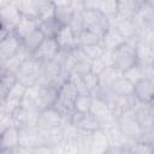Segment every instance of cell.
<instances>
[{
  "label": "cell",
  "mask_w": 154,
  "mask_h": 154,
  "mask_svg": "<svg viewBox=\"0 0 154 154\" xmlns=\"http://www.w3.org/2000/svg\"><path fill=\"white\" fill-rule=\"evenodd\" d=\"M20 17L22 16L14 2H6L2 4V6L0 7V25L5 28L8 32H13Z\"/></svg>",
  "instance_id": "8992f818"
},
{
  "label": "cell",
  "mask_w": 154,
  "mask_h": 154,
  "mask_svg": "<svg viewBox=\"0 0 154 154\" xmlns=\"http://www.w3.org/2000/svg\"><path fill=\"white\" fill-rule=\"evenodd\" d=\"M120 77H122V72L116 66L106 67L97 76L99 87H101V88H111L114 84V82Z\"/></svg>",
  "instance_id": "d6986e66"
},
{
  "label": "cell",
  "mask_w": 154,
  "mask_h": 154,
  "mask_svg": "<svg viewBox=\"0 0 154 154\" xmlns=\"http://www.w3.org/2000/svg\"><path fill=\"white\" fill-rule=\"evenodd\" d=\"M96 10L101 14H103L108 20H111L118 14V1H116V0H97Z\"/></svg>",
  "instance_id": "44dd1931"
},
{
  "label": "cell",
  "mask_w": 154,
  "mask_h": 154,
  "mask_svg": "<svg viewBox=\"0 0 154 154\" xmlns=\"http://www.w3.org/2000/svg\"><path fill=\"white\" fill-rule=\"evenodd\" d=\"M128 154H153V146L141 142H132L128 144Z\"/></svg>",
  "instance_id": "4dcf8cb0"
},
{
  "label": "cell",
  "mask_w": 154,
  "mask_h": 154,
  "mask_svg": "<svg viewBox=\"0 0 154 154\" xmlns=\"http://www.w3.org/2000/svg\"><path fill=\"white\" fill-rule=\"evenodd\" d=\"M2 66H4V59L0 57V70L2 69Z\"/></svg>",
  "instance_id": "60d3db41"
},
{
  "label": "cell",
  "mask_w": 154,
  "mask_h": 154,
  "mask_svg": "<svg viewBox=\"0 0 154 154\" xmlns=\"http://www.w3.org/2000/svg\"><path fill=\"white\" fill-rule=\"evenodd\" d=\"M31 154H54V148L47 144H40L31 149Z\"/></svg>",
  "instance_id": "d590c367"
},
{
  "label": "cell",
  "mask_w": 154,
  "mask_h": 154,
  "mask_svg": "<svg viewBox=\"0 0 154 154\" xmlns=\"http://www.w3.org/2000/svg\"><path fill=\"white\" fill-rule=\"evenodd\" d=\"M81 14H82L84 29L94 32L99 37H102V35L111 26L109 20L97 10H84Z\"/></svg>",
  "instance_id": "277c9868"
},
{
  "label": "cell",
  "mask_w": 154,
  "mask_h": 154,
  "mask_svg": "<svg viewBox=\"0 0 154 154\" xmlns=\"http://www.w3.org/2000/svg\"><path fill=\"white\" fill-rule=\"evenodd\" d=\"M153 91H154V83L150 79L143 78L134 84V97L138 102H152L153 101Z\"/></svg>",
  "instance_id": "30bf717a"
},
{
  "label": "cell",
  "mask_w": 154,
  "mask_h": 154,
  "mask_svg": "<svg viewBox=\"0 0 154 154\" xmlns=\"http://www.w3.org/2000/svg\"><path fill=\"white\" fill-rule=\"evenodd\" d=\"M54 4V19L61 25H69L75 11L71 7V1H58L53 2Z\"/></svg>",
  "instance_id": "8fae6325"
},
{
  "label": "cell",
  "mask_w": 154,
  "mask_h": 154,
  "mask_svg": "<svg viewBox=\"0 0 154 154\" xmlns=\"http://www.w3.org/2000/svg\"><path fill=\"white\" fill-rule=\"evenodd\" d=\"M69 28L72 30V32H73V35L76 36V38H77V36H78L82 31L85 30L81 13H75V14H73V17H72V19H71V22H70V24H69Z\"/></svg>",
  "instance_id": "d6a6232c"
},
{
  "label": "cell",
  "mask_w": 154,
  "mask_h": 154,
  "mask_svg": "<svg viewBox=\"0 0 154 154\" xmlns=\"http://www.w3.org/2000/svg\"><path fill=\"white\" fill-rule=\"evenodd\" d=\"M91 102H93V96L90 94H78L73 102V111L81 114H87L90 112Z\"/></svg>",
  "instance_id": "484cf974"
},
{
  "label": "cell",
  "mask_w": 154,
  "mask_h": 154,
  "mask_svg": "<svg viewBox=\"0 0 154 154\" xmlns=\"http://www.w3.org/2000/svg\"><path fill=\"white\" fill-rule=\"evenodd\" d=\"M8 34H10V32H8L5 28H2V26L0 25V42H1V41H2V40H4Z\"/></svg>",
  "instance_id": "f35d334b"
},
{
  "label": "cell",
  "mask_w": 154,
  "mask_h": 154,
  "mask_svg": "<svg viewBox=\"0 0 154 154\" xmlns=\"http://www.w3.org/2000/svg\"><path fill=\"white\" fill-rule=\"evenodd\" d=\"M19 144V131L16 126L7 128L0 135V150H12Z\"/></svg>",
  "instance_id": "2e32d148"
},
{
  "label": "cell",
  "mask_w": 154,
  "mask_h": 154,
  "mask_svg": "<svg viewBox=\"0 0 154 154\" xmlns=\"http://www.w3.org/2000/svg\"><path fill=\"white\" fill-rule=\"evenodd\" d=\"M132 143V142H131ZM103 154H128V144L120 146V144H109Z\"/></svg>",
  "instance_id": "e575fe53"
},
{
  "label": "cell",
  "mask_w": 154,
  "mask_h": 154,
  "mask_svg": "<svg viewBox=\"0 0 154 154\" xmlns=\"http://www.w3.org/2000/svg\"><path fill=\"white\" fill-rule=\"evenodd\" d=\"M58 52H59V47H58L57 42L54 41V38H45L43 42L32 53L31 57L43 64V63L53 60Z\"/></svg>",
  "instance_id": "ba28073f"
},
{
  "label": "cell",
  "mask_w": 154,
  "mask_h": 154,
  "mask_svg": "<svg viewBox=\"0 0 154 154\" xmlns=\"http://www.w3.org/2000/svg\"><path fill=\"white\" fill-rule=\"evenodd\" d=\"M57 96H58V89L52 87V85H47V87H40L38 85V90H37V96H36V101H35V107L38 112L51 108L54 106L55 101H57Z\"/></svg>",
  "instance_id": "52a82bcc"
},
{
  "label": "cell",
  "mask_w": 154,
  "mask_h": 154,
  "mask_svg": "<svg viewBox=\"0 0 154 154\" xmlns=\"http://www.w3.org/2000/svg\"><path fill=\"white\" fill-rule=\"evenodd\" d=\"M124 42H126L124 40V37L113 26H109V29L102 35V37L100 40V43L103 47V49L108 51V52H113L119 46H122Z\"/></svg>",
  "instance_id": "4fadbf2b"
},
{
  "label": "cell",
  "mask_w": 154,
  "mask_h": 154,
  "mask_svg": "<svg viewBox=\"0 0 154 154\" xmlns=\"http://www.w3.org/2000/svg\"><path fill=\"white\" fill-rule=\"evenodd\" d=\"M54 41L57 42L58 47L60 51L64 52H72L73 49L77 48V41H76V36L73 35L72 30L69 28V25L61 26L59 32L57 34Z\"/></svg>",
  "instance_id": "9c48e42d"
},
{
  "label": "cell",
  "mask_w": 154,
  "mask_h": 154,
  "mask_svg": "<svg viewBox=\"0 0 154 154\" xmlns=\"http://www.w3.org/2000/svg\"><path fill=\"white\" fill-rule=\"evenodd\" d=\"M38 29V22L26 18V17H20L17 26L13 30V34L18 37V40L22 42L24 38H26L30 34H32L35 30Z\"/></svg>",
  "instance_id": "9a60e30c"
},
{
  "label": "cell",
  "mask_w": 154,
  "mask_h": 154,
  "mask_svg": "<svg viewBox=\"0 0 154 154\" xmlns=\"http://www.w3.org/2000/svg\"><path fill=\"white\" fill-rule=\"evenodd\" d=\"M11 153H12V154H31V149L18 144L17 147H14V148L11 150Z\"/></svg>",
  "instance_id": "74e56055"
},
{
  "label": "cell",
  "mask_w": 154,
  "mask_h": 154,
  "mask_svg": "<svg viewBox=\"0 0 154 154\" xmlns=\"http://www.w3.org/2000/svg\"><path fill=\"white\" fill-rule=\"evenodd\" d=\"M30 57H31V55L24 49V47L20 46L19 51H18L14 55H12L11 58H8V59H6V60L4 61V66H2L1 70H4L5 72H8V73H11V75H16V72L18 71V69L20 67V65H22L26 59H29Z\"/></svg>",
  "instance_id": "5bb4252c"
},
{
  "label": "cell",
  "mask_w": 154,
  "mask_h": 154,
  "mask_svg": "<svg viewBox=\"0 0 154 154\" xmlns=\"http://www.w3.org/2000/svg\"><path fill=\"white\" fill-rule=\"evenodd\" d=\"M14 5L18 8L20 16L37 20V17H38L37 1H17L14 2Z\"/></svg>",
  "instance_id": "7402d4cb"
},
{
  "label": "cell",
  "mask_w": 154,
  "mask_h": 154,
  "mask_svg": "<svg viewBox=\"0 0 154 154\" xmlns=\"http://www.w3.org/2000/svg\"><path fill=\"white\" fill-rule=\"evenodd\" d=\"M41 73H42V63L30 57L20 65L14 77H16V82L23 84L25 88H30L38 84Z\"/></svg>",
  "instance_id": "6da1fadb"
},
{
  "label": "cell",
  "mask_w": 154,
  "mask_h": 154,
  "mask_svg": "<svg viewBox=\"0 0 154 154\" xmlns=\"http://www.w3.org/2000/svg\"><path fill=\"white\" fill-rule=\"evenodd\" d=\"M142 1H132V0H122L118 1V14L123 18L132 19L136 13L138 12V8L141 6Z\"/></svg>",
  "instance_id": "ffe728a7"
},
{
  "label": "cell",
  "mask_w": 154,
  "mask_h": 154,
  "mask_svg": "<svg viewBox=\"0 0 154 154\" xmlns=\"http://www.w3.org/2000/svg\"><path fill=\"white\" fill-rule=\"evenodd\" d=\"M136 43H137V38L129 40L112 52L113 66H116L122 73L126 71L129 67L137 64L136 52H135Z\"/></svg>",
  "instance_id": "7a4b0ae2"
},
{
  "label": "cell",
  "mask_w": 154,
  "mask_h": 154,
  "mask_svg": "<svg viewBox=\"0 0 154 154\" xmlns=\"http://www.w3.org/2000/svg\"><path fill=\"white\" fill-rule=\"evenodd\" d=\"M135 52H136V60H137L138 65H141V66L153 65V60H154L153 46H149L147 43L137 41Z\"/></svg>",
  "instance_id": "e0dca14e"
},
{
  "label": "cell",
  "mask_w": 154,
  "mask_h": 154,
  "mask_svg": "<svg viewBox=\"0 0 154 154\" xmlns=\"http://www.w3.org/2000/svg\"><path fill=\"white\" fill-rule=\"evenodd\" d=\"M43 40H45V36H43L42 32L37 29V30H35L32 34H30L26 38H24V40L22 41V46L24 47V49H25L30 55H32V53L40 47V45L43 42Z\"/></svg>",
  "instance_id": "603a6c76"
},
{
  "label": "cell",
  "mask_w": 154,
  "mask_h": 154,
  "mask_svg": "<svg viewBox=\"0 0 154 154\" xmlns=\"http://www.w3.org/2000/svg\"><path fill=\"white\" fill-rule=\"evenodd\" d=\"M82 78V82L85 87V89L88 90V93L90 95H93L95 93V90L99 88V79H97V76L91 73V72H88L85 73L84 76L81 77Z\"/></svg>",
  "instance_id": "f546056e"
},
{
  "label": "cell",
  "mask_w": 154,
  "mask_h": 154,
  "mask_svg": "<svg viewBox=\"0 0 154 154\" xmlns=\"http://www.w3.org/2000/svg\"><path fill=\"white\" fill-rule=\"evenodd\" d=\"M117 123H118V128L120 130V134L123 135V137L125 140H129L131 142L137 141V138L142 131V128L137 123L136 117H135V112L132 108L123 112L117 118Z\"/></svg>",
  "instance_id": "3957f363"
},
{
  "label": "cell",
  "mask_w": 154,
  "mask_h": 154,
  "mask_svg": "<svg viewBox=\"0 0 154 154\" xmlns=\"http://www.w3.org/2000/svg\"><path fill=\"white\" fill-rule=\"evenodd\" d=\"M75 128H77L79 131L91 134L94 131L100 130L101 124H100V120L95 116H93L91 113H87V114L81 116V118L77 122V124L75 125Z\"/></svg>",
  "instance_id": "ac0fdd59"
},
{
  "label": "cell",
  "mask_w": 154,
  "mask_h": 154,
  "mask_svg": "<svg viewBox=\"0 0 154 154\" xmlns=\"http://www.w3.org/2000/svg\"><path fill=\"white\" fill-rule=\"evenodd\" d=\"M60 28H61V25L54 18L38 23V30L42 32L45 38H55Z\"/></svg>",
  "instance_id": "d4e9b609"
},
{
  "label": "cell",
  "mask_w": 154,
  "mask_h": 154,
  "mask_svg": "<svg viewBox=\"0 0 154 154\" xmlns=\"http://www.w3.org/2000/svg\"><path fill=\"white\" fill-rule=\"evenodd\" d=\"M22 46V42L18 40V37L13 34L10 32L1 42H0V57L4 59V61L12 55H14Z\"/></svg>",
  "instance_id": "7c38bea8"
},
{
  "label": "cell",
  "mask_w": 154,
  "mask_h": 154,
  "mask_svg": "<svg viewBox=\"0 0 154 154\" xmlns=\"http://www.w3.org/2000/svg\"><path fill=\"white\" fill-rule=\"evenodd\" d=\"M112 91L116 94V96H132L134 93V84L130 83L128 79H125L123 76L120 78H118L114 84L111 87Z\"/></svg>",
  "instance_id": "cb8c5ba5"
},
{
  "label": "cell",
  "mask_w": 154,
  "mask_h": 154,
  "mask_svg": "<svg viewBox=\"0 0 154 154\" xmlns=\"http://www.w3.org/2000/svg\"><path fill=\"white\" fill-rule=\"evenodd\" d=\"M103 69H106V67H105V65L102 64V61L100 60V58L93 60L91 64H90V72L94 73V75H96V76H99Z\"/></svg>",
  "instance_id": "8d00e7d4"
},
{
  "label": "cell",
  "mask_w": 154,
  "mask_h": 154,
  "mask_svg": "<svg viewBox=\"0 0 154 154\" xmlns=\"http://www.w3.org/2000/svg\"><path fill=\"white\" fill-rule=\"evenodd\" d=\"M100 40H101V37H99L97 35H95L94 32H91V31H89V30L82 31V32L77 36V38H76V41H77V47H79V48L100 43Z\"/></svg>",
  "instance_id": "f1b7e54d"
},
{
  "label": "cell",
  "mask_w": 154,
  "mask_h": 154,
  "mask_svg": "<svg viewBox=\"0 0 154 154\" xmlns=\"http://www.w3.org/2000/svg\"><path fill=\"white\" fill-rule=\"evenodd\" d=\"M122 76L128 79L130 83L132 84H136L138 81L143 79L144 78V72H143V66L138 65V64H135L134 66L129 67L126 71H124L122 73Z\"/></svg>",
  "instance_id": "83f0119b"
},
{
  "label": "cell",
  "mask_w": 154,
  "mask_h": 154,
  "mask_svg": "<svg viewBox=\"0 0 154 154\" xmlns=\"http://www.w3.org/2000/svg\"><path fill=\"white\" fill-rule=\"evenodd\" d=\"M37 11H38V17L37 22H45L48 19L54 18V4L51 1H37Z\"/></svg>",
  "instance_id": "4316f807"
},
{
  "label": "cell",
  "mask_w": 154,
  "mask_h": 154,
  "mask_svg": "<svg viewBox=\"0 0 154 154\" xmlns=\"http://www.w3.org/2000/svg\"><path fill=\"white\" fill-rule=\"evenodd\" d=\"M64 123L63 116L53 107L43 109L38 113L37 120H36V126L40 131H47L52 129L60 128Z\"/></svg>",
  "instance_id": "5b68a950"
},
{
  "label": "cell",
  "mask_w": 154,
  "mask_h": 154,
  "mask_svg": "<svg viewBox=\"0 0 154 154\" xmlns=\"http://www.w3.org/2000/svg\"><path fill=\"white\" fill-rule=\"evenodd\" d=\"M0 154H12L11 150H0Z\"/></svg>",
  "instance_id": "ab89813d"
},
{
  "label": "cell",
  "mask_w": 154,
  "mask_h": 154,
  "mask_svg": "<svg viewBox=\"0 0 154 154\" xmlns=\"http://www.w3.org/2000/svg\"><path fill=\"white\" fill-rule=\"evenodd\" d=\"M81 49H82V52H83L91 61L95 60V59H99V58L103 54V52H105V49H103V47L101 46V43H96V45L82 47Z\"/></svg>",
  "instance_id": "1f68e13d"
},
{
  "label": "cell",
  "mask_w": 154,
  "mask_h": 154,
  "mask_svg": "<svg viewBox=\"0 0 154 154\" xmlns=\"http://www.w3.org/2000/svg\"><path fill=\"white\" fill-rule=\"evenodd\" d=\"M153 138H154L153 128H147V129H142V131H141L136 142H141V143H144V144L153 146Z\"/></svg>",
  "instance_id": "836d02e7"
}]
</instances>
